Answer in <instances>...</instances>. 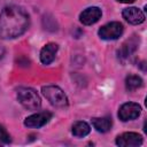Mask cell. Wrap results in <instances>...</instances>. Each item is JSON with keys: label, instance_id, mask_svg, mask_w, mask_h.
<instances>
[{"label": "cell", "instance_id": "3957f363", "mask_svg": "<svg viewBox=\"0 0 147 147\" xmlns=\"http://www.w3.org/2000/svg\"><path fill=\"white\" fill-rule=\"evenodd\" d=\"M42 94L45 95V98L51 102V105H53L54 107L57 108H64L68 106V98L64 94V92L55 85H46L41 88Z\"/></svg>", "mask_w": 147, "mask_h": 147}, {"label": "cell", "instance_id": "2e32d148", "mask_svg": "<svg viewBox=\"0 0 147 147\" xmlns=\"http://www.w3.org/2000/svg\"><path fill=\"white\" fill-rule=\"evenodd\" d=\"M118 2H122V3H132L134 2L136 0H117Z\"/></svg>", "mask_w": 147, "mask_h": 147}, {"label": "cell", "instance_id": "8992f818", "mask_svg": "<svg viewBox=\"0 0 147 147\" xmlns=\"http://www.w3.org/2000/svg\"><path fill=\"white\" fill-rule=\"evenodd\" d=\"M116 144L121 147H137L142 144V137L136 132H124L116 138Z\"/></svg>", "mask_w": 147, "mask_h": 147}, {"label": "cell", "instance_id": "8fae6325", "mask_svg": "<svg viewBox=\"0 0 147 147\" xmlns=\"http://www.w3.org/2000/svg\"><path fill=\"white\" fill-rule=\"evenodd\" d=\"M138 42H139V39H137L136 36L132 37L131 39L126 40V41L122 45V47L118 49V57H121V59H126V57H129V56L137 49Z\"/></svg>", "mask_w": 147, "mask_h": 147}, {"label": "cell", "instance_id": "6da1fadb", "mask_svg": "<svg viewBox=\"0 0 147 147\" xmlns=\"http://www.w3.org/2000/svg\"><path fill=\"white\" fill-rule=\"evenodd\" d=\"M30 24L29 14L18 6H8L0 13V38L14 39L22 36Z\"/></svg>", "mask_w": 147, "mask_h": 147}, {"label": "cell", "instance_id": "7c38bea8", "mask_svg": "<svg viewBox=\"0 0 147 147\" xmlns=\"http://www.w3.org/2000/svg\"><path fill=\"white\" fill-rule=\"evenodd\" d=\"M92 124L98 132L106 133L113 126V121L110 117H94L92 118Z\"/></svg>", "mask_w": 147, "mask_h": 147}, {"label": "cell", "instance_id": "277c9868", "mask_svg": "<svg viewBox=\"0 0 147 147\" xmlns=\"http://www.w3.org/2000/svg\"><path fill=\"white\" fill-rule=\"evenodd\" d=\"M123 25L119 22H110L99 29V36L103 40H116L123 33Z\"/></svg>", "mask_w": 147, "mask_h": 147}, {"label": "cell", "instance_id": "7a4b0ae2", "mask_svg": "<svg viewBox=\"0 0 147 147\" xmlns=\"http://www.w3.org/2000/svg\"><path fill=\"white\" fill-rule=\"evenodd\" d=\"M17 100L25 109L29 110H37L41 106L38 93L31 87H20L17 90Z\"/></svg>", "mask_w": 147, "mask_h": 147}, {"label": "cell", "instance_id": "5bb4252c", "mask_svg": "<svg viewBox=\"0 0 147 147\" xmlns=\"http://www.w3.org/2000/svg\"><path fill=\"white\" fill-rule=\"evenodd\" d=\"M142 86V79L137 75H130L125 79V87L127 91H136Z\"/></svg>", "mask_w": 147, "mask_h": 147}, {"label": "cell", "instance_id": "52a82bcc", "mask_svg": "<svg viewBox=\"0 0 147 147\" xmlns=\"http://www.w3.org/2000/svg\"><path fill=\"white\" fill-rule=\"evenodd\" d=\"M51 118H52V114L49 111L37 113V114L28 116L24 121V125L28 127H41L46 123H48Z\"/></svg>", "mask_w": 147, "mask_h": 147}, {"label": "cell", "instance_id": "30bf717a", "mask_svg": "<svg viewBox=\"0 0 147 147\" xmlns=\"http://www.w3.org/2000/svg\"><path fill=\"white\" fill-rule=\"evenodd\" d=\"M59 49V46L54 42H49L45 45L40 51V61L42 64H49L54 61L55 54Z\"/></svg>", "mask_w": 147, "mask_h": 147}, {"label": "cell", "instance_id": "4fadbf2b", "mask_svg": "<svg viewBox=\"0 0 147 147\" xmlns=\"http://www.w3.org/2000/svg\"><path fill=\"white\" fill-rule=\"evenodd\" d=\"M90 131H91V127L86 122H76L71 129L72 134L75 137H78V138L87 136L90 133Z\"/></svg>", "mask_w": 147, "mask_h": 147}, {"label": "cell", "instance_id": "9c48e42d", "mask_svg": "<svg viewBox=\"0 0 147 147\" xmlns=\"http://www.w3.org/2000/svg\"><path fill=\"white\" fill-rule=\"evenodd\" d=\"M123 15V18L129 22L130 24H141L144 21H145V15L144 13L139 9V8H136V7H129V8H125L122 13Z\"/></svg>", "mask_w": 147, "mask_h": 147}, {"label": "cell", "instance_id": "e0dca14e", "mask_svg": "<svg viewBox=\"0 0 147 147\" xmlns=\"http://www.w3.org/2000/svg\"><path fill=\"white\" fill-rule=\"evenodd\" d=\"M3 54H5V47L0 44V59L3 56Z\"/></svg>", "mask_w": 147, "mask_h": 147}, {"label": "cell", "instance_id": "9a60e30c", "mask_svg": "<svg viewBox=\"0 0 147 147\" xmlns=\"http://www.w3.org/2000/svg\"><path fill=\"white\" fill-rule=\"evenodd\" d=\"M0 141H2L3 144H10V141H11V138H10L9 133L7 132L5 126L1 125V124H0Z\"/></svg>", "mask_w": 147, "mask_h": 147}, {"label": "cell", "instance_id": "5b68a950", "mask_svg": "<svg viewBox=\"0 0 147 147\" xmlns=\"http://www.w3.org/2000/svg\"><path fill=\"white\" fill-rule=\"evenodd\" d=\"M140 113H141V107L138 103L126 102L121 106V108L118 110V117L121 121L127 122V121H132V119L139 117Z\"/></svg>", "mask_w": 147, "mask_h": 147}, {"label": "cell", "instance_id": "ba28073f", "mask_svg": "<svg viewBox=\"0 0 147 147\" xmlns=\"http://www.w3.org/2000/svg\"><path fill=\"white\" fill-rule=\"evenodd\" d=\"M101 15H102V13H101L100 8L90 7L82 11V14L79 15V21L85 25H91V24L96 23L101 18Z\"/></svg>", "mask_w": 147, "mask_h": 147}]
</instances>
